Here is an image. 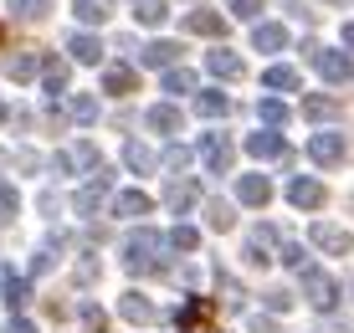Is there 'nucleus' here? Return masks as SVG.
<instances>
[{
  "label": "nucleus",
  "mask_w": 354,
  "mask_h": 333,
  "mask_svg": "<svg viewBox=\"0 0 354 333\" xmlns=\"http://www.w3.org/2000/svg\"><path fill=\"white\" fill-rule=\"evenodd\" d=\"M288 41L292 36H288L283 21H262V26L252 31V46H257V52H288Z\"/></svg>",
  "instance_id": "obj_17"
},
{
  "label": "nucleus",
  "mask_w": 354,
  "mask_h": 333,
  "mask_svg": "<svg viewBox=\"0 0 354 333\" xmlns=\"http://www.w3.org/2000/svg\"><path fill=\"white\" fill-rule=\"evenodd\" d=\"M97 277H103V262H97L93 251H82V256H77V267H72V282H82V287H93Z\"/></svg>",
  "instance_id": "obj_35"
},
{
  "label": "nucleus",
  "mask_w": 354,
  "mask_h": 333,
  "mask_svg": "<svg viewBox=\"0 0 354 333\" xmlns=\"http://www.w3.org/2000/svg\"><path fill=\"white\" fill-rule=\"evenodd\" d=\"M31 72H36V61H31V57H10V61H6V77H16V82H26Z\"/></svg>",
  "instance_id": "obj_42"
},
{
  "label": "nucleus",
  "mask_w": 354,
  "mask_h": 333,
  "mask_svg": "<svg viewBox=\"0 0 354 333\" xmlns=\"http://www.w3.org/2000/svg\"><path fill=\"white\" fill-rule=\"evenodd\" d=\"M195 113H201V118H226L231 113V97L221 88H205V93H195Z\"/></svg>",
  "instance_id": "obj_26"
},
{
  "label": "nucleus",
  "mask_w": 354,
  "mask_h": 333,
  "mask_svg": "<svg viewBox=\"0 0 354 333\" xmlns=\"http://www.w3.org/2000/svg\"><path fill=\"white\" fill-rule=\"evenodd\" d=\"M185 31L190 36H226V16H216V10H190V16H185Z\"/></svg>",
  "instance_id": "obj_24"
},
{
  "label": "nucleus",
  "mask_w": 354,
  "mask_h": 333,
  "mask_svg": "<svg viewBox=\"0 0 354 333\" xmlns=\"http://www.w3.org/2000/svg\"><path fill=\"white\" fill-rule=\"evenodd\" d=\"M257 113H262L267 129H283V123L292 118V108L283 103V97H262V103H257Z\"/></svg>",
  "instance_id": "obj_33"
},
{
  "label": "nucleus",
  "mask_w": 354,
  "mask_h": 333,
  "mask_svg": "<svg viewBox=\"0 0 354 333\" xmlns=\"http://www.w3.org/2000/svg\"><path fill=\"white\" fill-rule=\"evenodd\" d=\"M205 220H211V231H231L236 226V211L226 200H205Z\"/></svg>",
  "instance_id": "obj_36"
},
{
  "label": "nucleus",
  "mask_w": 354,
  "mask_h": 333,
  "mask_svg": "<svg viewBox=\"0 0 354 333\" xmlns=\"http://www.w3.org/2000/svg\"><path fill=\"white\" fill-rule=\"evenodd\" d=\"M277 256H283V267H298V272L308 267V251H303L298 241H283V246H277Z\"/></svg>",
  "instance_id": "obj_40"
},
{
  "label": "nucleus",
  "mask_w": 354,
  "mask_h": 333,
  "mask_svg": "<svg viewBox=\"0 0 354 333\" xmlns=\"http://www.w3.org/2000/svg\"><path fill=\"white\" fill-rule=\"evenodd\" d=\"M236 200L252 205V211H262V205L272 200V180H267V175H241L236 180Z\"/></svg>",
  "instance_id": "obj_13"
},
{
  "label": "nucleus",
  "mask_w": 354,
  "mask_h": 333,
  "mask_svg": "<svg viewBox=\"0 0 354 333\" xmlns=\"http://www.w3.org/2000/svg\"><path fill=\"white\" fill-rule=\"evenodd\" d=\"M308 241L319 246V251H328V256H349L354 251V236L344 226H328V220H319V226L308 231Z\"/></svg>",
  "instance_id": "obj_10"
},
{
  "label": "nucleus",
  "mask_w": 354,
  "mask_h": 333,
  "mask_svg": "<svg viewBox=\"0 0 354 333\" xmlns=\"http://www.w3.org/2000/svg\"><path fill=\"white\" fill-rule=\"evenodd\" d=\"M344 133H334V129H319V133H313V139H308V159H313V164H324V169H334V164H344Z\"/></svg>",
  "instance_id": "obj_6"
},
{
  "label": "nucleus",
  "mask_w": 354,
  "mask_h": 333,
  "mask_svg": "<svg viewBox=\"0 0 354 333\" xmlns=\"http://www.w3.org/2000/svg\"><path fill=\"white\" fill-rule=\"evenodd\" d=\"M124 164L133 169V175H154V169H160V154H154L149 144L129 139V144H124Z\"/></svg>",
  "instance_id": "obj_21"
},
{
  "label": "nucleus",
  "mask_w": 354,
  "mask_h": 333,
  "mask_svg": "<svg viewBox=\"0 0 354 333\" xmlns=\"http://www.w3.org/2000/svg\"><path fill=\"white\" fill-rule=\"evenodd\" d=\"M195 154H201V164H205V175H231V139L226 133H201V144H195Z\"/></svg>",
  "instance_id": "obj_5"
},
{
  "label": "nucleus",
  "mask_w": 354,
  "mask_h": 333,
  "mask_svg": "<svg viewBox=\"0 0 354 333\" xmlns=\"http://www.w3.org/2000/svg\"><path fill=\"white\" fill-rule=\"evenodd\" d=\"M0 303H6V307H16V313H21V307L31 303V287H26L21 277H10V272H6V282H0Z\"/></svg>",
  "instance_id": "obj_32"
},
{
  "label": "nucleus",
  "mask_w": 354,
  "mask_h": 333,
  "mask_svg": "<svg viewBox=\"0 0 354 333\" xmlns=\"http://www.w3.org/2000/svg\"><path fill=\"white\" fill-rule=\"evenodd\" d=\"M118 262H124L129 277L165 272V236H160V231H129L124 246H118Z\"/></svg>",
  "instance_id": "obj_1"
},
{
  "label": "nucleus",
  "mask_w": 354,
  "mask_h": 333,
  "mask_svg": "<svg viewBox=\"0 0 354 333\" xmlns=\"http://www.w3.org/2000/svg\"><path fill=\"white\" fill-rule=\"evenodd\" d=\"M72 16H77L82 31H93V26H103V21L113 16V0H72Z\"/></svg>",
  "instance_id": "obj_19"
},
{
  "label": "nucleus",
  "mask_w": 354,
  "mask_h": 333,
  "mask_svg": "<svg viewBox=\"0 0 354 333\" xmlns=\"http://www.w3.org/2000/svg\"><path fill=\"white\" fill-rule=\"evenodd\" d=\"M180 52H185V46H180V41H149V46H139V67H154V72H169V67H175V61H180Z\"/></svg>",
  "instance_id": "obj_14"
},
{
  "label": "nucleus",
  "mask_w": 354,
  "mask_h": 333,
  "mask_svg": "<svg viewBox=\"0 0 354 333\" xmlns=\"http://www.w3.org/2000/svg\"><path fill=\"white\" fill-rule=\"evenodd\" d=\"M77 318H82V328H88V333H103V328H108L103 307H97L93 298H77Z\"/></svg>",
  "instance_id": "obj_38"
},
{
  "label": "nucleus",
  "mask_w": 354,
  "mask_h": 333,
  "mask_svg": "<svg viewBox=\"0 0 354 333\" xmlns=\"http://www.w3.org/2000/svg\"><path fill=\"white\" fill-rule=\"evenodd\" d=\"M133 67H124V61H118V67H103V93H113V97H129L133 93Z\"/></svg>",
  "instance_id": "obj_27"
},
{
  "label": "nucleus",
  "mask_w": 354,
  "mask_h": 333,
  "mask_svg": "<svg viewBox=\"0 0 354 333\" xmlns=\"http://www.w3.org/2000/svg\"><path fill=\"white\" fill-rule=\"evenodd\" d=\"M144 123H149L160 139H169V133H180V123H185V118H180V108H175V103H154L149 113H144Z\"/></svg>",
  "instance_id": "obj_20"
},
{
  "label": "nucleus",
  "mask_w": 354,
  "mask_h": 333,
  "mask_svg": "<svg viewBox=\"0 0 354 333\" xmlns=\"http://www.w3.org/2000/svg\"><path fill=\"white\" fill-rule=\"evenodd\" d=\"M205 67H211L216 77H241V72H247V61H241L236 52H231V46H216V52L205 57Z\"/></svg>",
  "instance_id": "obj_25"
},
{
  "label": "nucleus",
  "mask_w": 354,
  "mask_h": 333,
  "mask_svg": "<svg viewBox=\"0 0 354 333\" xmlns=\"http://www.w3.org/2000/svg\"><path fill=\"white\" fill-rule=\"evenodd\" d=\"M16 216H21V195H16L10 180H0V226H10Z\"/></svg>",
  "instance_id": "obj_37"
},
{
  "label": "nucleus",
  "mask_w": 354,
  "mask_h": 333,
  "mask_svg": "<svg viewBox=\"0 0 354 333\" xmlns=\"http://www.w3.org/2000/svg\"><path fill=\"white\" fill-rule=\"evenodd\" d=\"M118 318H124V323L149 328V323H160V307L144 298V292H118Z\"/></svg>",
  "instance_id": "obj_9"
},
{
  "label": "nucleus",
  "mask_w": 354,
  "mask_h": 333,
  "mask_svg": "<svg viewBox=\"0 0 354 333\" xmlns=\"http://www.w3.org/2000/svg\"><path fill=\"white\" fill-rule=\"evenodd\" d=\"M67 61H82V67H97L103 61V41L93 31H72L67 36Z\"/></svg>",
  "instance_id": "obj_12"
},
{
  "label": "nucleus",
  "mask_w": 354,
  "mask_h": 333,
  "mask_svg": "<svg viewBox=\"0 0 354 333\" xmlns=\"http://www.w3.org/2000/svg\"><path fill=\"white\" fill-rule=\"evenodd\" d=\"M231 16H236V21H257L262 16V0H231Z\"/></svg>",
  "instance_id": "obj_43"
},
{
  "label": "nucleus",
  "mask_w": 354,
  "mask_h": 333,
  "mask_svg": "<svg viewBox=\"0 0 354 333\" xmlns=\"http://www.w3.org/2000/svg\"><path fill=\"white\" fill-rule=\"evenodd\" d=\"M108 211H113V216H149L154 211V200H149V195H144V190H118L113 195V200H108Z\"/></svg>",
  "instance_id": "obj_18"
},
{
  "label": "nucleus",
  "mask_w": 354,
  "mask_h": 333,
  "mask_svg": "<svg viewBox=\"0 0 354 333\" xmlns=\"http://www.w3.org/2000/svg\"><path fill=\"white\" fill-rule=\"evenodd\" d=\"M6 10L16 21H46L52 16V0H6Z\"/></svg>",
  "instance_id": "obj_31"
},
{
  "label": "nucleus",
  "mask_w": 354,
  "mask_h": 333,
  "mask_svg": "<svg viewBox=\"0 0 354 333\" xmlns=\"http://www.w3.org/2000/svg\"><path fill=\"white\" fill-rule=\"evenodd\" d=\"M190 164V149H180V144H169V149L160 154V169H169V175H175V169H185Z\"/></svg>",
  "instance_id": "obj_41"
},
{
  "label": "nucleus",
  "mask_w": 354,
  "mask_h": 333,
  "mask_svg": "<svg viewBox=\"0 0 354 333\" xmlns=\"http://www.w3.org/2000/svg\"><path fill=\"white\" fill-rule=\"evenodd\" d=\"M328 6H349V0H328Z\"/></svg>",
  "instance_id": "obj_50"
},
{
  "label": "nucleus",
  "mask_w": 354,
  "mask_h": 333,
  "mask_svg": "<svg viewBox=\"0 0 354 333\" xmlns=\"http://www.w3.org/2000/svg\"><path fill=\"white\" fill-rule=\"evenodd\" d=\"M344 52H354V21H344Z\"/></svg>",
  "instance_id": "obj_48"
},
{
  "label": "nucleus",
  "mask_w": 354,
  "mask_h": 333,
  "mask_svg": "<svg viewBox=\"0 0 354 333\" xmlns=\"http://www.w3.org/2000/svg\"><path fill=\"white\" fill-rule=\"evenodd\" d=\"M62 113H67L72 123H82V129H88V123L97 118V103H93V97H88V93H67V103H62Z\"/></svg>",
  "instance_id": "obj_29"
},
{
  "label": "nucleus",
  "mask_w": 354,
  "mask_h": 333,
  "mask_svg": "<svg viewBox=\"0 0 354 333\" xmlns=\"http://www.w3.org/2000/svg\"><path fill=\"white\" fill-rule=\"evenodd\" d=\"M252 333H277V323L272 318H252Z\"/></svg>",
  "instance_id": "obj_47"
},
{
  "label": "nucleus",
  "mask_w": 354,
  "mask_h": 333,
  "mask_svg": "<svg viewBox=\"0 0 354 333\" xmlns=\"http://www.w3.org/2000/svg\"><path fill=\"white\" fill-rule=\"evenodd\" d=\"M0 333H36V323H26V318H10V323L0 328Z\"/></svg>",
  "instance_id": "obj_46"
},
{
  "label": "nucleus",
  "mask_w": 354,
  "mask_h": 333,
  "mask_svg": "<svg viewBox=\"0 0 354 333\" xmlns=\"http://www.w3.org/2000/svg\"><path fill=\"white\" fill-rule=\"evenodd\" d=\"M165 246H175V251H195V246H201V231H195V226H175L165 236Z\"/></svg>",
  "instance_id": "obj_39"
},
{
  "label": "nucleus",
  "mask_w": 354,
  "mask_h": 333,
  "mask_svg": "<svg viewBox=\"0 0 354 333\" xmlns=\"http://www.w3.org/2000/svg\"><path fill=\"white\" fill-rule=\"evenodd\" d=\"M62 246H67V236H62V231H52V241H46L41 251H31L26 272H31V277H46V272H52V267H57V251H62Z\"/></svg>",
  "instance_id": "obj_22"
},
{
  "label": "nucleus",
  "mask_w": 354,
  "mask_h": 333,
  "mask_svg": "<svg viewBox=\"0 0 354 333\" xmlns=\"http://www.w3.org/2000/svg\"><path fill=\"white\" fill-rule=\"evenodd\" d=\"M211 318H216L211 298H185V307L175 313V323H180V333H216Z\"/></svg>",
  "instance_id": "obj_8"
},
{
  "label": "nucleus",
  "mask_w": 354,
  "mask_h": 333,
  "mask_svg": "<svg viewBox=\"0 0 354 333\" xmlns=\"http://www.w3.org/2000/svg\"><path fill=\"white\" fill-rule=\"evenodd\" d=\"M344 108H339V97H324V93H313V97H303V118H313V123H324V118H339Z\"/></svg>",
  "instance_id": "obj_30"
},
{
  "label": "nucleus",
  "mask_w": 354,
  "mask_h": 333,
  "mask_svg": "<svg viewBox=\"0 0 354 333\" xmlns=\"http://www.w3.org/2000/svg\"><path fill=\"white\" fill-rule=\"evenodd\" d=\"M267 307H272V313H288V307H292V292L272 287V292H267Z\"/></svg>",
  "instance_id": "obj_45"
},
{
  "label": "nucleus",
  "mask_w": 354,
  "mask_h": 333,
  "mask_svg": "<svg viewBox=\"0 0 354 333\" xmlns=\"http://www.w3.org/2000/svg\"><path fill=\"white\" fill-rule=\"evenodd\" d=\"M103 200H113V175L97 169V175H88V184H77L72 211H77V216H97V205H103Z\"/></svg>",
  "instance_id": "obj_4"
},
{
  "label": "nucleus",
  "mask_w": 354,
  "mask_h": 333,
  "mask_svg": "<svg viewBox=\"0 0 354 333\" xmlns=\"http://www.w3.org/2000/svg\"><path fill=\"white\" fill-rule=\"evenodd\" d=\"M247 154H252V159H283V164H292V149H288V139H283L277 129L247 133Z\"/></svg>",
  "instance_id": "obj_7"
},
{
  "label": "nucleus",
  "mask_w": 354,
  "mask_h": 333,
  "mask_svg": "<svg viewBox=\"0 0 354 333\" xmlns=\"http://www.w3.org/2000/svg\"><path fill=\"white\" fill-rule=\"evenodd\" d=\"M303 52H308L313 72H319L324 82H349V77H354V57H349V52H328V46H319V41H308Z\"/></svg>",
  "instance_id": "obj_2"
},
{
  "label": "nucleus",
  "mask_w": 354,
  "mask_h": 333,
  "mask_svg": "<svg viewBox=\"0 0 354 333\" xmlns=\"http://www.w3.org/2000/svg\"><path fill=\"white\" fill-rule=\"evenodd\" d=\"M241 256H247V267H267V262H272L267 246H257V241H247V251H241Z\"/></svg>",
  "instance_id": "obj_44"
},
{
  "label": "nucleus",
  "mask_w": 354,
  "mask_h": 333,
  "mask_svg": "<svg viewBox=\"0 0 354 333\" xmlns=\"http://www.w3.org/2000/svg\"><path fill=\"white\" fill-rule=\"evenodd\" d=\"M288 200L298 205V211H319V205L328 200V190H324V180L298 175V180H288Z\"/></svg>",
  "instance_id": "obj_11"
},
{
  "label": "nucleus",
  "mask_w": 354,
  "mask_h": 333,
  "mask_svg": "<svg viewBox=\"0 0 354 333\" xmlns=\"http://www.w3.org/2000/svg\"><path fill=\"white\" fill-rule=\"evenodd\" d=\"M195 88H201V77H195L190 67H169V72H165V82H160V93H169V97L195 93Z\"/></svg>",
  "instance_id": "obj_28"
},
{
  "label": "nucleus",
  "mask_w": 354,
  "mask_h": 333,
  "mask_svg": "<svg viewBox=\"0 0 354 333\" xmlns=\"http://www.w3.org/2000/svg\"><path fill=\"white\" fill-rule=\"evenodd\" d=\"M0 123H6V97H0Z\"/></svg>",
  "instance_id": "obj_49"
},
{
  "label": "nucleus",
  "mask_w": 354,
  "mask_h": 333,
  "mask_svg": "<svg viewBox=\"0 0 354 333\" xmlns=\"http://www.w3.org/2000/svg\"><path fill=\"white\" fill-rule=\"evenodd\" d=\"M165 205L175 216H185L190 205H201V180H175V184H165Z\"/></svg>",
  "instance_id": "obj_15"
},
{
  "label": "nucleus",
  "mask_w": 354,
  "mask_h": 333,
  "mask_svg": "<svg viewBox=\"0 0 354 333\" xmlns=\"http://www.w3.org/2000/svg\"><path fill=\"white\" fill-rule=\"evenodd\" d=\"M303 298H308L319 313H334V303H339V282L324 272V267H303Z\"/></svg>",
  "instance_id": "obj_3"
},
{
  "label": "nucleus",
  "mask_w": 354,
  "mask_h": 333,
  "mask_svg": "<svg viewBox=\"0 0 354 333\" xmlns=\"http://www.w3.org/2000/svg\"><path fill=\"white\" fill-rule=\"evenodd\" d=\"M262 88L267 93H298L303 77H298V67H288V61H272V67L262 72Z\"/></svg>",
  "instance_id": "obj_16"
},
{
  "label": "nucleus",
  "mask_w": 354,
  "mask_h": 333,
  "mask_svg": "<svg viewBox=\"0 0 354 333\" xmlns=\"http://www.w3.org/2000/svg\"><path fill=\"white\" fill-rule=\"evenodd\" d=\"M133 16H139L144 26H165V16H169V0H133Z\"/></svg>",
  "instance_id": "obj_34"
},
{
  "label": "nucleus",
  "mask_w": 354,
  "mask_h": 333,
  "mask_svg": "<svg viewBox=\"0 0 354 333\" xmlns=\"http://www.w3.org/2000/svg\"><path fill=\"white\" fill-rule=\"evenodd\" d=\"M0 41H6V26H0Z\"/></svg>",
  "instance_id": "obj_51"
},
{
  "label": "nucleus",
  "mask_w": 354,
  "mask_h": 333,
  "mask_svg": "<svg viewBox=\"0 0 354 333\" xmlns=\"http://www.w3.org/2000/svg\"><path fill=\"white\" fill-rule=\"evenodd\" d=\"M41 93L46 97H62L67 93V57H46L41 61Z\"/></svg>",
  "instance_id": "obj_23"
}]
</instances>
